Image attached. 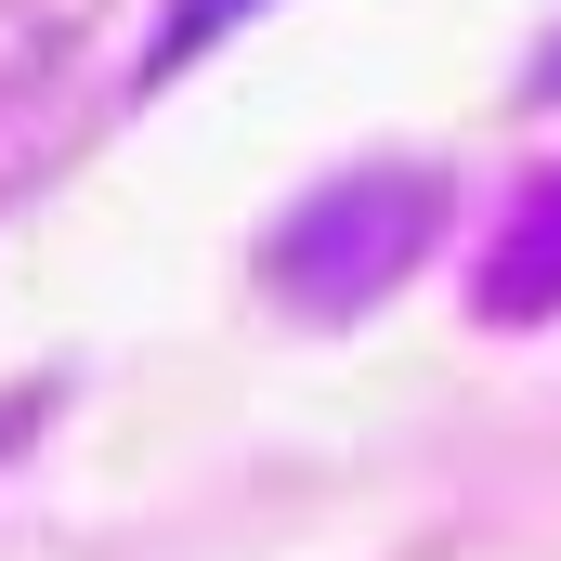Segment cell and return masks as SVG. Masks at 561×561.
I'll use <instances>...</instances> for the list:
<instances>
[{"instance_id": "cell-1", "label": "cell", "mask_w": 561, "mask_h": 561, "mask_svg": "<svg viewBox=\"0 0 561 561\" xmlns=\"http://www.w3.org/2000/svg\"><path fill=\"white\" fill-rule=\"evenodd\" d=\"M431 222H444V183H431V170H353V183H327V196L287 222V287L340 313V300H366V287L405 275L431 249Z\"/></svg>"}, {"instance_id": "cell-2", "label": "cell", "mask_w": 561, "mask_h": 561, "mask_svg": "<svg viewBox=\"0 0 561 561\" xmlns=\"http://www.w3.org/2000/svg\"><path fill=\"white\" fill-rule=\"evenodd\" d=\"M561 300V170H536L496 222V262H483V313H549Z\"/></svg>"}, {"instance_id": "cell-3", "label": "cell", "mask_w": 561, "mask_h": 561, "mask_svg": "<svg viewBox=\"0 0 561 561\" xmlns=\"http://www.w3.org/2000/svg\"><path fill=\"white\" fill-rule=\"evenodd\" d=\"M236 13H262V0H170V13H157V53H144V79H170L183 53H209Z\"/></svg>"}, {"instance_id": "cell-4", "label": "cell", "mask_w": 561, "mask_h": 561, "mask_svg": "<svg viewBox=\"0 0 561 561\" xmlns=\"http://www.w3.org/2000/svg\"><path fill=\"white\" fill-rule=\"evenodd\" d=\"M549 92H561V53H549Z\"/></svg>"}]
</instances>
